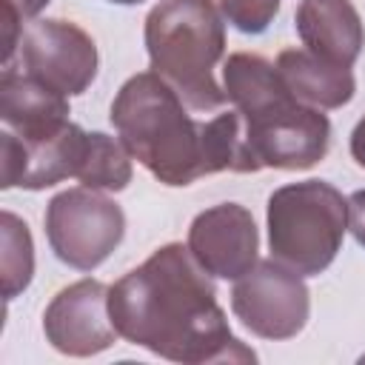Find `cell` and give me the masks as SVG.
<instances>
[{
	"mask_svg": "<svg viewBox=\"0 0 365 365\" xmlns=\"http://www.w3.org/2000/svg\"><path fill=\"white\" fill-rule=\"evenodd\" d=\"M108 314L123 339L171 362L257 359L231 334L214 282L182 242L160 245L143 265L108 285Z\"/></svg>",
	"mask_w": 365,
	"mask_h": 365,
	"instance_id": "6da1fadb",
	"label": "cell"
},
{
	"mask_svg": "<svg viewBox=\"0 0 365 365\" xmlns=\"http://www.w3.org/2000/svg\"><path fill=\"white\" fill-rule=\"evenodd\" d=\"M222 88L242 114L248 143L262 168L305 171L328 154L331 120L322 108L299 103L265 57L231 54L222 66Z\"/></svg>",
	"mask_w": 365,
	"mask_h": 365,
	"instance_id": "7a4b0ae2",
	"label": "cell"
},
{
	"mask_svg": "<svg viewBox=\"0 0 365 365\" xmlns=\"http://www.w3.org/2000/svg\"><path fill=\"white\" fill-rule=\"evenodd\" d=\"M128 154L163 185L182 188L205 177L202 123H197L182 97L154 71L128 77L108 111Z\"/></svg>",
	"mask_w": 365,
	"mask_h": 365,
	"instance_id": "3957f363",
	"label": "cell"
},
{
	"mask_svg": "<svg viewBox=\"0 0 365 365\" xmlns=\"http://www.w3.org/2000/svg\"><path fill=\"white\" fill-rule=\"evenodd\" d=\"M151 71L188 108L217 111L228 103L214 68L225 54V23L214 0H160L143 26Z\"/></svg>",
	"mask_w": 365,
	"mask_h": 365,
	"instance_id": "277c9868",
	"label": "cell"
},
{
	"mask_svg": "<svg viewBox=\"0 0 365 365\" xmlns=\"http://www.w3.org/2000/svg\"><path fill=\"white\" fill-rule=\"evenodd\" d=\"M271 257L299 277H319L348 231V200L325 180L279 185L265 208Z\"/></svg>",
	"mask_w": 365,
	"mask_h": 365,
	"instance_id": "5b68a950",
	"label": "cell"
},
{
	"mask_svg": "<svg viewBox=\"0 0 365 365\" xmlns=\"http://www.w3.org/2000/svg\"><path fill=\"white\" fill-rule=\"evenodd\" d=\"M46 240L74 271H94L125 237L123 208L94 188H66L46 205Z\"/></svg>",
	"mask_w": 365,
	"mask_h": 365,
	"instance_id": "8992f818",
	"label": "cell"
},
{
	"mask_svg": "<svg viewBox=\"0 0 365 365\" xmlns=\"http://www.w3.org/2000/svg\"><path fill=\"white\" fill-rule=\"evenodd\" d=\"M234 317L259 339L297 336L311 314V291L305 279L279 259H257V265L234 279Z\"/></svg>",
	"mask_w": 365,
	"mask_h": 365,
	"instance_id": "52a82bcc",
	"label": "cell"
},
{
	"mask_svg": "<svg viewBox=\"0 0 365 365\" xmlns=\"http://www.w3.org/2000/svg\"><path fill=\"white\" fill-rule=\"evenodd\" d=\"M23 71L66 97L83 94L97 77V46L88 31L68 20H34L20 37Z\"/></svg>",
	"mask_w": 365,
	"mask_h": 365,
	"instance_id": "ba28073f",
	"label": "cell"
},
{
	"mask_svg": "<svg viewBox=\"0 0 365 365\" xmlns=\"http://www.w3.org/2000/svg\"><path fill=\"white\" fill-rule=\"evenodd\" d=\"M43 334L51 348L66 356H94L108 351L120 336L108 314V285L86 277L57 291L46 305Z\"/></svg>",
	"mask_w": 365,
	"mask_h": 365,
	"instance_id": "9c48e42d",
	"label": "cell"
},
{
	"mask_svg": "<svg viewBox=\"0 0 365 365\" xmlns=\"http://www.w3.org/2000/svg\"><path fill=\"white\" fill-rule=\"evenodd\" d=\"M88 131L77 123H66L57 134L46 140H20L11 131H0V188H26L43 191L68 177L77 180V171L86 160Z\"/></svg>",
	"mask_w": 365,
	"mask_h": 365,
	"instance_id": "30bf717a",
	"label": "cell"
},
{
	"mask_svg": "<svg viewBox=\"0 0 365 365\" xmlns=\"http://www.w3.org/2000/svg\"><path fill=\"white\" fill-rule=\"evenodd\" d=\"M185 245L208 277L240 279L257 265L259 231L245 205L220 202L191 220Z\"/></svg>",
	"mask_w": 365,
	"mask_h": 365,
	"instance_id": "8fae6325",
	"label": "cell"
},
{
	"mask_svg": "<svg viewBox=\"0 0 365 365\" xmlns=\"http://www.w3.org/2000/svg\"><path fill=\"white\" fill-rule=\"evenodd\" d=\"M68 97L43 80L3 66L0 77V120L14 137L31 143L57 134L68 123Z\"/></svg>",
	"mask_w": 365,
	"mask_h": 365,
	"instance_id": "7c38bea8",
	"label": "cell"
},
{
	"mask_svg": "<svg viewBox=\"0 0 365 365\" xmlns=\"http://www.w3.org/2000/svg\"><path fill=\"white\" fill-rule=\"evenodd\" d=\"M294 29L308 51L336 66H354L365 46V26L351 0H299Z\"/></svg>",
	"mask_w": 365,
	"mask_h": 365,
	"instance_id": "4fadbf2b",
	"label": "cell"
},
{
	"mask_svg": "<svg viewBox=\"0 0 365 365\" xmlns=\"http://www.w3.org/2000/svg\"><path fill=\"white\" fill-rule=\"evenodd\" d=\"M277 71L288 91L314 108H342L356 94L351 66H336L308 48H282L277 54Z\"/></svg>",
	"mask_w": 365,
	"mask_h": 365,
	"instance_id": "5bb4252c",
	"label": "cell"
},
{
	"mask_svg": "<svg viewBox=\"0 0 365 365\" xmlns=\"http://www.w3.org/2000/svg\"><path fill=\"white\" fill-rule=\"evenodd\" d=\"M202 163H205V174H220V171L257 174L262 168V163L257 160L248 143L245 120L237 108L222 111L208 123H202Z\"/></svg>",
	"mask_w": 365,
	"mask_h": 365,
	"instance_id": "9a60e30c",
	"label": "cell"
},
{
	"mask_svg": "<svg viewBox=\"0 0 365 365\" xmlns=\"http://www.w3.org/2000/svg\"><path fill=\"white\" fill-rule=\"evenodd\" d=\"M131 154L123 140H114L106 131H88V148L77 180L94 191H123L131 182Z\"/></svg>",
	"mask_w": 365,
	"mask_h": 365,
	"instance_id": "2e32d148",
	"label": "cell"
},
{
	"mask_svg": "<svg viewBox=\"0 0 365 365\" xmlns=\"http://www.w3.org/2000/svg\"><path fill=\"white\" fill-rule=\"evenodd\" d=\"M0 274H3V297L14 299L17 294H23L31 285L34 277V242H31V231L29 225L11 214L3 211L0 214Z\"/></svg>",
	"mask_w": 365,
	"mask_h": 365,
	"instance_id": "e0dca14e",
	"label": "cell"
},
{
	"mask_svg": "<svg viewBox=\"0 0 365 365\" xmlns=\"http://www.w3.org/2000/svg\"><path fill=\"white\" fill-rule=\"evenodd\" d=\"M222 17L242 34H262L279 14V0H220Z\"/></svg>",
	"mask_w": 365,
	"mask_h": 365,
	"instance_id": "ac0fdd59",
	"label": "cell"
},
{
	"mask_svg": "<svg viewBox=\"0 0 365 365\" xmlns=\"http://www.w3.org/2000/svg\"><path fill=\"white\" fill-rule=\"evenodd\" d=\"M48 3L51 0H3V40L9 46H17L23 37V23L37 17Z\"/></svg>",
	"mask_w": 365,
	"mask_h": 365,
	"instance_id": "d6986e66",
	"label": "cell"
},
{
	"mask_svg": "<svg viewBox=\"0 0 365 365\" xmlns=\"http://www.w3.org/2000/svg\"><path fill=\"white\" fill-rule=\"evenodd\" d=\"M348 231L365 248V188H359L348 197Z\"/></svg>",
	"mask_w": 365,
	"mask_h": 365,
	"instance_id": "ffe728a7",
	"label": "cell"
},
{
	"mask_svg": "<svg viewBox=\"0 0 365 365\" xmlns=\"http://www.w3.org/2000/svg\"><path fill=\"white\" fill-rule=\"evenodd\" d=\"M348 148H351V157H354V163H356L359 168H365V114H362V117H359V123L354 125Z\"/></svg>",
	"mask_w": 365,
	"mask_h": 365,
	"instance_id": "44dd1931",
	"label": "cell"
},
{
	"mask_svg": "<svg viewBox=\"0 0 365 365\" xmlns=\"http://www.w3.org/2000/svg\"><path fill=\"white\" fill-rule=\"evenodd\" d=\"M106 3H114V6H140L145 0H106Z\"/></svg>",
	"mask_w": 365,
	"mask_h": 365,
	"instance_id": "7402d4cb",
	"label": "cell"
}]
</instances>
